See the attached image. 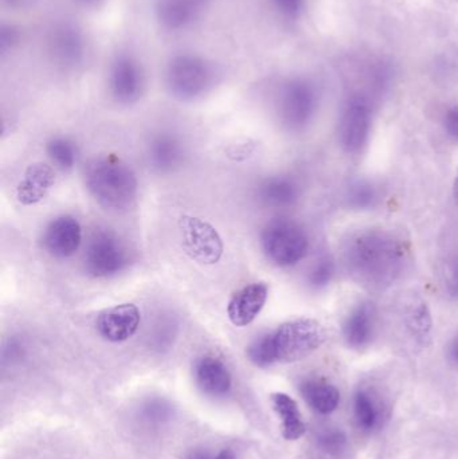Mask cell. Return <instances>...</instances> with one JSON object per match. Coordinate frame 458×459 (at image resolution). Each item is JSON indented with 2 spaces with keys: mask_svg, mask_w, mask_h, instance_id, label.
Here are the masks:
<instances>
[{
  "mask_svg": "<svg viewBox=\"0 0 458 459\" xmlns=\"http://www.w3.org/2000/svg\"><path fill=\"white\" fill-rule=\"evenodd\" d=\"M341 259L352 278L368 289H386L402 274L406 250L393 232L362 229L341 245Z\"/></svg>",
  "mask_w": 458,
  "mask_h": 459,
  "instance_id": "cell-1",
  "label": "cell"
},
{
  "mask_svg": "<svg viewBox=\"0 0 458 459\" xmlns=\"http://www.w3.org/2000/svg\"><path fill=\"white\" fill-rule=\"evenodd\" d=\"M85 177L89 193L105 209L123 212L136 199L139 187L136 175L128 164L116 156L93 161Z\"/></svg>",
  "mask_w": 458,
  "mask_h": 459,
  "instance_id": "cell-2",
  "label": "cell"
},
{
  "mask_svg": "<svg viewBox=\"0 0 458 459\" xmlns=\"http://www.w3.org/2000/svg\"><path fill=\"white\" fill-rule=\"evenodd\" d=\"M265 336L273 364L293 363L319 350L324 342L325 331L319 321L298 318L282 324Z\"/></svg>",
  "mask_w": 458,
  "mask_h": 459,
  "instance_id": "cell-3",
  "label": "cell"
},
{
  "mask_svg": "<svg viewBox=\"0 0 458 459\" xmlns=\"http://www.w3.org/2000/svg\"><path fill=\"white\" fill-rule=\"evenodd\" d=\"M214 81V66L195 54H180L167 65V89L180 101H193L203 96Z\"/></svg>",
  "mask_w": 458,
  "mask_h": 459,
  "instance_id": "cell-4",
  "label": "cell"
},
{
  "mask_svg": "<svg viewBox=\"0 0 458 459\" xmlns=\"http://www.w3.org/2000/svg\"><path fill=\"white\" fill-rule=\"evenodd\" d=\"M261 246L272 264L280 267L295 266L307 255L308 235L295 221L276 218L264 228Z\"/></svg>",
  "mask_w": 458,
  "mask_h": 459,
  "instance_id": "cell-5",
  "label": "cell"
},
{
  "mask_svg": "<svg viewBox=\"0 0 458 459\" xmlns=\"http://www.w3.org/2000/svg\"><path fill=\"white\" fill-rule=\"evenodd\" d=\"M128 248L112 230H99L91 235L83 254V267L94 278H109L128 264Z\"/></svg>",
  "mask_w": 458,
  "mask_h": 459,
  "instance_id": "cell-6",
  "label": "cell"
},
{
  "mask_svg": "<svg viewBox=\"0 0 458 459\" xmlns=\"http://www.w3.org/2000/svg\"><path fill=\"white\" fill-rule=\"evenodd\" d=\"M182 245L186 253L199 264H212L223 254V243L217 230L206 221L185 217L180 221Z\"/></svg>",
  "mask_w": 458,
  "mask_h": 459,
  "instance_id": "cell-7",
  "label": "cell"
},
{
  "mask_svg": "<svg viewBox=\"0 0 458 459\" xmlns=\"http://www.w3.org/2000/svg\"><path fill=\"white\" fill-rule=\"evenodd\" d=\"M316 105V91L307 81H289L280 91V116L290 128H301L308 124L315 115Z\"/></svg>",
  "mask_w": 458,
  "mask_h": 459,
  "instance_id": "cell-8",
  "label": "cell"
},
{
  "mask_svg": "<svg viewBox=\"0 0 458 459\" xmlns=\"http://www.w3.org/2000/svg\"><path fill=\"white\" fill-rule=\"evenodd\" d=\"M371 109L360 97L350 100L339 121V140L349 153L362 151L370 136Z\"/></svg>",
  "mask_w": 458,
  "mask_h": 459,
  "instance_id": "cell-9",
  "label": "cell"
},
{
  "mask_svg": "<svg viewBox=\"0 0 458 459\" xmlns=\"http://www.w3.org/2000/svg\"><path fill=\"white\" fill-rule=\"evenodd\" d=\"M142 65L131 56L121 54L113 61L109 72V89L113 99L124 105L139 101L144 91Z\"/></svg>",
  "mask_w": 458,
  "mask_h": 459,
  "instance_id": "cell-10",
  "label": "cell"
},
{
  "mask_svg": "<svg viewBox=\"0 0 458 459\" xmlns=\"http://www.w3.org/2000/svg\"><path fill=\"white\" fill-rule=\"evenodd\" d=\"M142 321L139 307L134 304H120L99 313L96 328L99 336L109 342H124L134 336Z\"/></svg>",
  "mask_w": 458,
  "mask_h": 459,
  "instance_id": "cell-11",
  "label": "cell"
},
{
  "mask_svg": "<svg viewBox=\"0 0 458 459\" xmlns=\"http://www.w3.org/2000/svg\"><path fill=\"white\" fill-rule=\"evenodd\" d=\"M82 242V229L75 218L64 215L56 218L45 230L43 247L54 258L74 255Z\"/></svg>",
  "mask_w": 458,
  "mask_h": 459,
  "instance_id": "cell-12",
  "label": "cell"
},
{
  "mask_svg": "<svg viewBox=\"0 0 458 459\" xmlns=\"http://www.w3.org/2000/svg\"><path fill=\"white\" fill-rule=\"evenodd\" d=\"M269 288L265 282H255L237 291L228 305V316L236 326H247L260 315L268 301Z\"/></svg>",
  "mask_w": 458,
  "mask_h": 459,
  "instance_id": "cell-13",
  "label": "cell"
},
{
  "mask_svg": "<svg viewBox=\"0 0 458 459\" xmlns=\"http://www.w3.org/2000/svg\"><path fill=\"white\" fill-rule=\"evenodd\" d=\"M209 3L210 0H155L156 19L164 29L177 31L195 23Z\"/></svg>",
  "mask_w": 458,
  "mask_h": 459,
  "instance_id": "cell-14",
  "label": "cell"
},
{
  "mask_svg": "<svg viewBox=\"0 0 458 459\" xmlns=\"http://www.w3.org/2000/svg\"><path fill=\"white\" fill-rule=\"evenodd\" d=\"M376 326V310L371 302L363 301L350 310L343 323V336L347 344L355 350L367 347L373 340Z\"/></svg>",
  "mask_w": 458,
  "mask_h": 459,
  "instance_id": "cell-15",
  "label": "cell"
},
{
  "mask_svg": "<svg viewBox=\"0 0 458 459\" xmlns=\"http://www.w3.org/2000/svg\"><path fill=\"white\" fill-rule=\"evenodd\" d=\"M196 385L204 395L223 398L231 390V375L222 360L214 356H203L194 367Z\"/></svg>",
  "mask_w": 458,
  "mask_h": 459,
  "instance_id": "cell-16",
  "label": "cell"
},
{
  "mask_svg": "<svg viewBox=\"0 0 458 459\" xmlns=\"http://www.w3.org/2000/svg\"><path fill=\"white\" fill-rule=\"evenodd\" d=\"M51 53L59 64L75 66L85 56V39L80 30L73 24H59L51 32Z\"/></svg>",
  "mask_w": 458,
  "mask_h": 459,
  "instance_id": "cell-17",
  "label": "cell"
},
{
  "mask_svg": "<svg viewBox=\"0 0 458 459\" xmlns=\"http://www.w3.org/2000/svg\"><path fill=\"white\" fill-rule=\"evenodd\" d=\"M304 401L311 409L322 415H328L338 409L341 393L335 385L324 379H308L300 387Z\"/></svg>",
  "mask_w": 458,
  "mask_h": 459,
  "instance_id": "cell-18",
  "label": "cell"
},
{
  "mask_svg": "<svg viewBox=\"0 0 458 459\" xmlns=\"http://www.w3.org/2000/svg\"><path fill=\"white\" fill-rule=\"evenodd\" d=\"M272 404L281 420L282 437L287 441L300 439L306 433V423L298 403L287 394L277 393L272 395Z\"/></svg>",
  "mask_w": 458,
  "mask_h": 459,
  "instance_id": "cell-19",
  "label": "cell"
},
{
  "mask_svg": "<svg viewBox=\"0 0 458 459\" xmlns=\"http://www.w3.org/2000/svg\"><path fill=\"white\" fill-rule=\"evenodd\" d=\"M354 417L358 428L365 433H373L384 420V407L373 391L359 388L354 396Z\"/></svg>",
  "mask_w": 458,
  "mask_h": 459,
  "instance_id": "cell-20",
  "label": "cell"
},
{
  "mask_svg": "<svg viewBox=\"0 0 458 459\" xmlns=\"http://www.w3.org/2000/svg\"><path fill=\"white\" fill-rule=\"evenodd\" d=\"M298 186L289 178H272L258 188V196L264 204L276 209L292 206L298 199Z\"/></svg>",
  "mask_w": 458,
  "mask_h": 459,
  "instance_id": "cell-21",
  "label": "cell"
},
{
  "mask_svg": "<svg viewBox=\"0 0 458 459\" xmlns=\"http://www.w3.org/2000/svg\"><path fill=\"white\" fill-rule=\"evenodd\" d=\"M148 158H150L151 166L158 171H171L182 161V144L174 136L161 134L151 143L148 148Z\"/></svg>",
  "mask_w": 458,
  "mask_h": 459,
  "instance_id": "cell-22",
  "label": "cell"
},
{
  "mask_svg": "<svg viewBox=\"0 0 458 459\" xmlns=\"http://www.w3.org/2000/svg\"><path fill=\"white\" fill-rule=\"evenodd\" d=\"M53 174L48 167L34 166L27 172L26 179L19 187V199L23 204H34L45 196L46 190L53 185Z\"/></svg>",
  "mask_w": 458,
  "mask_h": 459,
  "instance_id": "cell-23",
  "label": "cell"
},
{
  "mask_svg": "<svg viewBox=\"0 0 458 459\" xmlns=\"http://www.w3.org/2000/svg\"><path fill=\"white\" fill-rule=\"evenodd\" d=\"M46 152L56 169L69 171L77 161V148L74 143L65 137H56L46 145Z\"/></svg>",
  "mask_w": 458,
  "mask_h": 459,
  "instance_id": "cell-24",
  "label": "cell"
},
{
  "mask_svg": "<svg viewBox=\"0 0 458 459\" xmlns=\"http://www.w3.org/2000/svg\"><path fill=\"white\" fill-rule=\"evenodd\" d=\"M316 445L320 452L328 457L341 458L349 449V439L344 431L335 428H327L316 437Z\"/></svg>",
  "mask_w": 458,
  "mask_h": 459,
  "instance_id": "cell-25",
  "label": "cell"
},
{
  "mask_svg": "<svg viewBox=\"0 0 458 459\" xmlns=\"http://www.w3.org/2000/svg\"><path fill=\"white\" fill-rule=\"evenodd\" d=\"M378 190L371 183L358 182L349 191L350 206L358 210H367L378 202Z\"/></svg>",
  "mask_w": 458,
  "mask_h": 459,
  "instance_id": "cell-26",
  "label": "cell"
},
{
  "mask_svg": "<svg viewBox=\"0 0 458 459\" xmlns=\"http://www.w3.org/2000/svg\"><path fill=\"white\" fill-rule=\"evenodd\" d=\"M408 326L419 339H425L432 328V318L427 305L419 304L409 312Z\"/></svg>",
  "mask_w": 458,
  "mask_h": 459,
  "instance_id": "cell-27",
  "label": "cell"
},
{
  "mask_svg": "<svg viewBox=\"0 0 458 459\" xmlns=\"http://www.w3.org/2000/svg\"><path fill=\"white\" fill-rule=\"evenodd\" d=\"M333 273H335L333 262L328 258H320L319 261L315 262L314 266L309 270L307 281H308L311 288H325L333 280Z\"/></svg>",
  "mask_w": 458,
  "mask_h": 459,
  "instance_id": "cell-28",
  "label": "cell"
},
{
  "mask_svg": "<svg viewBox=\"0 0 458 459\" xmlns=\"http://www.w3.org/2000/svg\"><path fill=\"white\" fill-rule=\"evenodd\" d=\"M144 417L151 422L160 423L169 417V406L160 401H153L148 403L144 409Z\"/></svg>",
  "mask_w": 458,
  "mask_h": 459,
  "instance_id": "cell-29",
  "label": "cell"
},
{
  "mask_svg": "<svg viewBox=\"0 0 458 459\" xmlns=\"http://www.w3.org/2000/svg\"><path fill=\"white\" fill-rule=\"evenodd\" d=\"M273 3L284 15L290 18L300 15L304 8V0H273Z\"/></svg>",
  "mask_w": 458,
  "mask_h": 459,
  "instance_id": "cell-30",
  "label": "cell"
},
{
  "mask_svg": "<svg viewBox=\"0 0 458 459\" xmlns=\"http://www.w3.org/2000/svg\"><path fill=\"white\" fill-rule=\"evenodd\" d=\"M16 40H18L16 30L11 26H2V30H0V50L5 53L8 48L15 45Z\"/></svg>",
  "mask_w": 458,
  "mask_h": 459,
  "instance_id": "cell-31",
  "label": "cell"
},
{
  "mask_svg": "<svg viewBox=\"0 0 458 459\" xmlns=\"http://www.w3.org/2000/svg\"><path fill=\"white\" fill-rule=\"evenodd\" d=\"M446 289L451 296L458 299V259L452 262L446 269Z\"/></svg>",
  "mask_w": 458,
  "mask_h": 459,
  "instance_id": "cell-32",
  "label": "cell"
},
{
  "mask_svg": "<svg viewBox=\"0 0 458 459\" xmlns=\"http://www.w3.org/2000/svg\"><path fill=\"white\" fill-rule=\"evenodd\" d=\"M446 128L458 139V109L449 110L446 116Z\"/></svg>",
  "mask_w": 458,
  "mask_h": 459,
  "instance_id": "cell-33",
  "label": "cell"
},
{
  "mask_svg": "<svg viewBox=\"0 0 458 459\" xmlns=\"http://www.w3.org/2000/svg\"><path fill=\"white\" fill-rule=\"evenodd\" d=\"M448 358L451 363L458 368V334L452 340L451 344H449Z\"/></svg>",
  "mask_w": 458,
  "mask_h": 459,
  "instance_id": "cell-34",
  "label": "cell"
},
{
  "mask_svg": "<svg viewBox=\"0 0 458 459\" xmlns=\"http://www.w3.org/2000/svg\"><path fill=\"white\" fill-rule=\"evenodd\" d=\"M212 457H214V455H212V453H210L209 450L195 449L191 450V452L188 453L187 457H186V459H212Z\"/></svg>",
  "mask_w": 458,
  "mask_h": 459,
  "instance_id": "cell-35",
  "label": "cell"
},
{
  "mask_svg": "<svg viewBox=\"0 0 458 459\" xmlns=\"http://www.w3.org/2000/svg\"><path fill=\"white\" fill-rule=\"evenodd\" d=\"M212 459H238V458H237L236 453H234L233 450L223 449V450H220V453H217V455H214V457H212Z\"/></svg>",
  "mask_w": 458,
  "mask_h": 459,
  "instance_id": "cell-36",
  "label": "cell"
},
{
  "mask_svg": "<svg viewBox=\"0 0 458 459\" xmlns=\"http://www.w3.org/2000/svg\"><path fill=\"white\" fill-rule=\"evenodd\" d=\"M80 2L83 3V4L97 5L101 0H80Z\"/></svg>",
  "mask_w": 458,
  "mask_h": 459,
  "instance_id": "cell-37",
  "label": "cell"
},
{
  "mask_svg": "<svg viewBox=\"0 0 458 459\" xmlns=\"http://www.w3.org/2000/svg\"><path fill=\"white\" fill-rule=\"evenodd\" d=\"M454 198H456V201L458 204V177H457L456 182H454Z\"/></svg>",
  "mask_w": 458,
  "mask_h": 459,
  "instance_id": "cell-38",
  "label": "cell"
}]
</instances>
